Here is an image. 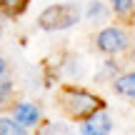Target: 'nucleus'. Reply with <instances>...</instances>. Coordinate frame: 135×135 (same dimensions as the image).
<instances>
[{"mask_svg": "<svg viewBox=\"0 0 135 135\" xmlns=\"http://www.w3.org/2000/svg\"><path fill=\"white\" fill-rule=\"evenodd\" d=\"M10 98H13V80L5 75V78H0V113L5 110V105L10 103Z\"/></svg>", "mask_w": 135, "mask_h": 135, "instance_id": "9d476101", "label": "nucleus"}, {"mask_svg": "<svg viewBox=\"0 0 135 135\" xmlns=\"http://www.w3.org/2000/svg\"><path fill=\"white\" fill-rule=\"evenodd\" d=\"M0 135H28V128L20 125L13 115H0Z\"/></svg>", "mask_w": 135, "mask_h": 135, "instance_id": "423d86ee", "label": "nucleus"}, {"mask_svg": "<svg viewBox=\"0 0 135 135\" xmlns=\"http://www.w3.org/2000/svg\"><path fill=\"white\" fill-rule=\"evenodd\" d=\"M133 60H135V53H133Z\"/></svg>", "mask_w": 135, "mask_h": 135, "instance_id": "4468645a", "label": "nucleus"}, {"mask_svg": "<svg viewBox=\"0 0 135 135\" xmlns=\"http://www.w3.org/2000/svg\"><path fill=\"white\" fill-rule=\"evenodd\" d=\"M10 115L25 128H35L40 123V108L35 103H28V100H18L10 105Z\"/></svg>", "mask_w": 135, "mask_h": 135, "instance_id": "20e7f679", "label": "nucleus"}, {"mask_svg": "<svg viewBox=\"0 0 135 135\" xmlns=\"http://www.w3.org/2000/svg\"><path fill=\"white\" fill-rule=\"evenodd\" d=\"M113 85H115V90L120 93V95L133 98V100H135V73H125V75H120Z\"/></svg>", "mask_w": 135, "mask_h": 135, "instance_id": "6e6552de", "label": "nucleus"}, {"mask_svg": "<svg viewBox=\"0 0 135 135\" xmlns=\"http://www.w3.org/2000/svg\"><path fill=\"white\" fill-rule=\"evenodd\" d=\"M98 48L108 55H115V53H123L128 48V35L123 33L120 28H105L98 33Z\"/></svg>", "mask_w": 135, "mask_h": 135, "instance_id": "7ed1b4c3", "label": "nucleus"}, {"mask_svg": "<svg viewBox=\"0 0 135 135\" xmlns=\"http://www.w3.org/2000/svg\"><path fill=\"white\" fill-rule=\"evenodd\" d=\"M58 103H60V108H63L65 115L68 118H75V120H85V118L93 115L98 108H103V100L98 95L83 90V88H75V85L60 88Z\"/></svg>", "mask_w": 135, "mask_h": 135, "instance_id": "f257e3e1", "label": "nucleus"}, {"mask_svg": "<svg viewBox=\"0 0 135 135\" xmlns=\"http://www.w3.org/2000/svg\"><path fill=\"white\" fill-rule=\"evenodd\" d=\"M105 15V8H103V3H98V0H93L90 5H88V18L90 20H98Z\"/></svg>", "mask_w": 135, "mask_h": 135, "instance_id": "9b49d317", "label": "nucleus"}, {"mask_svg": "<svg viewBox=\"0 0 135 135\" xmlns=\"http://www.w3.org/2000/svg\"><path fill=\"white\" fill-rule=\"evenodd\" d=\"M8 75V63H5V58L0 55V78H5Z\"/></svg>", "mask_w": 135, "mask_h": 135, "instance_id": "ddd939ff", "label": "nucleus"}, {"mask_svg": "<svg viewBox=\"0 0 135 135\" xmlns=\"http://www.w3.org/2000/svg\"><path fill=\"white\" fill-rule=\"evenodd\" d=\"M113 130V123H110V115H108L103 108H98L93 115L85 118V123H83L80 133L83 135H108Z\"/></svg>", "mask_w": 135, "mask_h": 135, "instance_id": "39448f33", "label": "nucleus"}, {"mask_svg": "<svg viewBox=\"0 0 135 135\" xmlns=\"http://www.w3.org/2000/svg\"><path fill=\"white\" fill-rule=\"evenodd\" d=\"M80 20V8L75 3H58L45 8L43 13L38 15V25L48 33H55V30H68Z\"/></svg>", "mask_w": 135, "mask_h": 135, "instance_id": "f03ea898", "label": "nucleus"}, {"mask_svg": "<svg viewBox=\"0 0 135 135\" xmlns=\"http://www.w3.org/2000/svg\"><path fill=\"white\" fill-rule=\"evenodd\" d=\"M35 135H70V130L63 125V123H55V120H40L35 125Z\"/></svg>", "mask_w": 135, "mask_h": 135, "instance_id": "1a4fd4ad", "label": "nucleus"}, {"mask_svg": "<svg viewBox=\"0 0 135 135\" xmlns=\"http://www.w3.org/2000/svg\"><path fill=\"white\" fill-rule=\"evenodd\" d=\"M30 0H0V13L5 18H18V15L25 13Z\"/></svg>", "mask_w": 135, "mask_h": 135, "instance_id": "0eeeda50", "label": "nucleus"}, {"mask_svg": "<svg viewBox=\"0 0 135 135\" xmlns=\"http://www.w3.org/2000/svg\"><path fill=\"white\" fill-rule=\"evenodd\" d=\"M110 3H113V8H115L118 15H128L133 10V0H110Z\"/></svg>", "mask_w": 135, "mask_h": 135, "instance_id": "f8f14e48", "label": "nucleus"}]
</instances>
